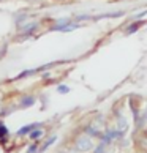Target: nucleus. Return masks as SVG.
<instances>
[{
	"mask_svg": "<svg viewBox=\"0 0 147 153\" xmlns=\"http://www.w3.org/2000/svg\"><path fill=\"white\" fill-rule=\"evenodd\" d=\"M38 126H40V123L25 125V126H22V128H21V129H19V131L16 133V134H18V136H25V134H29L30 131H33V129H35V128H38Z\"/></svg>",
	"mask_w": 147,
	"mask_h": 153,
	"instance_id": "nucleus-3",
	"label": "nucleus"
},
{
	"mask_svg": "<svg viewBox=\"0 0 147 153\" xmlns=\"http://www.w3.org/2000/svg\"><path fill=\"white\" fill-rule=\"evenodd\" d=\"M38 27L37 22H30V24H25V25H22V29H21V33H32L33 30H35Z\"/></svg>",
	"mask_w": 147,
	"mask_h": 153,
	"instance_id": "nucleus-4",
	"label": "nucleus"
},
{
	"mask_svg": "<svg viewBox=\"0 0 147 153\" xmlns=\"http://www.w3.org/2000/svg\"><path fill=\"white\" fill-rule=\"evenodd\" d=\"M93 153H106V150H104V144H100L97 149H95Z\"/></svg>",
	"mask_w": 147,
	"mask_h": 153,
	"instance_id": "nucleus-11",
	"label": "nucleus"
},
{
	"mask_svg": "<svg viewBox=\"0 0 147 153\" xmlns=\"http://www.w3.org/2000/svg\"><path fill=\"white\" fill-rule=\"evenodd\" d=\"M29 134H30L32 139H40V137H41V134H43V131H41V129H33V131H30Z\"/></svg>",
	"mask_w": 147,
	"mask_h": 153,
	"instance_id": "nucleus-7",
	"label": "nucleus"
},
{
	"mask_svg": "<svg viewBox=\"0 0 147 153\" xmlns=\"http://www.w3.org/2000/svg\"><path fill=\"white\" fill-rule=\"evenodd\" d=\"M86 133H87V134H92V136H101L98 129L93 128V126H87V128H86Z\"/></svg>",
	"mask_w": 147,
	"mask_h": 153,
	"instance_id": "nucleus-8",
	"label": "nucleus"
},
{
	"mask_svg": "<svg viewBox=\"0 0 147 153\" xmlns=\"http://www.w3.org/2000/svg\"><path fill=\"white\" fill-rule=\"evenodd\" d=\"M35 101H37V98L33 95H25V96H22V98H21V107H22V109L30 107V106L35 104Z\"/></svg>",
	"mask_w": 147,
	"mask_h": 153,
	"instance_id": "nucleus-2",
	"label": "nucleus"
},
{
	"mask_svg": "<svg viewBox=\"0 0 147 153\" xmlns=\"http://www.w3.org/2000/svg\"><path fill=\"white\" fill-rule=\"evenodd\" d=\"M57 92L62 93V95H65V93L70 92V88H68V85H59V87H57Z\"/></svg>",
	"mask_w": 147,
	"mask_h": 153,
	"instance_id": "nucleus-10",
	"label": "nucleus"
},
{
	"mask_svg": "<svg viewBox=\"0 0 147 153\" xmlns=\"http://www.w3.org/2000/svg\"><path fill=\"white\" fill-rule=\"evenodd\" d=\"M10 133H8V128L5 126V125L0 122V140H3L5 139V136H8Z\"/></svg>",
	"mask_w": 147,
	"mask_h": 153,
	"instance_id": "nucleus-6",
	"label": "nucleus"
},
{
	"mask_svg": "<svg viewBox=\"0 0 147 153\" xmlns=\"http://www.w3.org/2000/svg\"><path fill=\"white\" fill-rule=\"evenodd\" d=\"M37 149H38L37 142H33V145H30V147H29V150H27V153H35V152H37Z\"/></svg>",
	"mask_w": 147,
	"mask_h": 153,
	"instance_id": "nucleus-12",
	"label": "nucleus"
},
{
	"mask_svg": "<svg viewBox=\"0 0 147 153\" xmlns=\"http://www.w3.org/2000/svg\"><path fill=\"white\" fill-rule=\"evenodd\" d=\"M92 147H93V142L87 134H82L76 139V150L78 152H89V150H92Z\"/></svg>",
	"mask_w": 147,
	"mask_h": 153,
	"instance_id": "nucleus-1",
	"label": "nucleus"
},
{
	"mask_svg": "<svg viewBox=\"0 0 147 153\" xmlns=\"http://www.w3.org/2000/svg\"><path fill=\"white\" fill-rule=\"evenodd\" d=\"M106 153H108V152H106Z\"/></svg>",
	"mask_w": 147,
	"mask_h": 153,
	"instance_id": "nucleus-13",
	"label": "nucleus"
},
{
	"mask_svg": "<svg viewBox=\"0 0 147 153\" xmlns=\"http://www.w3.org/2000/svg\"><path fill=\"white\" fill-rule=\"evenodd\" d=\"M55 139H57V137H55V136H52V137H51V139L48 140V142H46V144H44V145L41 147V150H40V152H44V150L48 149V147H51V145H52V144L55 142Z\"/></svg>",
	"mask_w": 147,
	"mask_h": 153,
	"instance_id": "nucleus-9",
	"label": "nucleus"
},
{
	"mask_svg": "<svg viewBox=\"0 0 147 153\" xmlns=\"http://www.w3.org/2000/svg\"><path fill=\"white\" fill-rule=\"evenodd\" d=\"M144 24V22L143 21H138V22H134V24H131V25H130L128 27V30H127V33H128V35H130V33H133V32H136L138 29H139V27L141 25H143Z\"/></svg>",
	"mask_w": 147,
	"mask_h": 153,
	"instance_id": "nucleus-5",
	"label": "nucleus"
}]
</instances>
